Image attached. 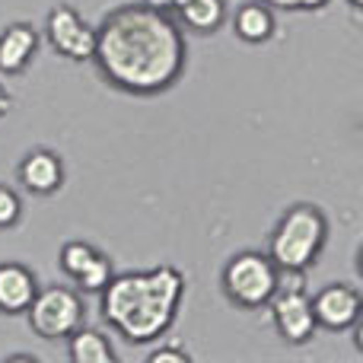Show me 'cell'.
<instances>
[{"label": "cell", "mask_w": 363, "mask_h": 363, "mask_svg": "<svg viewBox=\"0 0 363 363\" xmlns=\"http://www.w3.org/2000/svg\"><path fill=\"white\" fill-rule=\"evenodd\" d=\"M185 38L179 26L150 4L112 10L96 29L93 61L102 77L125 93L150 96L169 89L185 70Z\"/></svg>", "instance_id": "6da1fadb"}, {"label": "cell", "mask_w": 363, "mask_h": 363, "mask_svg": "<svg viewBox=\"0 0 363 363\" xmlns=\"http://www.w3.org/2000/svg\"><path fill=\"white\" fill-rule=\"evenodd\" d=\"M185 296V277L172 264L153 271H128L112 274L102 287V315L131 345H147L169 332L176 322L179 303Z\"/></svg>", "instance_id": "7a4b0ae2"}, {"label": "cell", "mask_w": 363, "mask_h": 363, "mask_svg": "<svg viewBox=\"0 0 363 363\" xmlns=\"http://www.w3.org/2000/svg\"><path fill=\"white\" fill-rule=\"evenodd\" d=\"M328 239V220L315 204H296L281 217L271 236V262L281 271H303L319 258Z\"/></svg>", "instance_id": "3957f363"}, {"label": "cell", "mask_w": 363, "mask_h": 363, "mask_svg": "<svg viewBox=\"0 0 363 363\" xmlns=\"http://www.w3.org/2000/svg\"><path fill=\"white\" fill-rule=\"evenodd\" d=\"M281 287V268L262 252H239L223 268V294L242 309H258L271 303Z\"/></svg>", "instance_id": "277c9868"}, {"label": "cell", "mask_w": 363, "mask_h": 363, "mask_svg": "<svg viewBox=\"0 0 363 363\" xmlns=\"http://www.w3.org/2000/svg\"><path fill=\"white\" fill-rule=\"evenodd\" d=\"M26 313H29V328L42 341L67 338L83 325V300L77 296V290L61 287V284L35 290Z\"/></svg>", "instance_id": "5b68a950"}, {"label": "cell", "mask_w": 363, "mask_h": 363, "mask_svg": "<svg viewBox=\"0 0 363 363\" xmlns=\"http://www.w3.org/2000/svg\"><path fill=\"white\" fill-rule=\"evenodd\" d=\"M48 42L70 61H89L96 51V29H89L74 6H55L48 13Z\"/></svg>", "instance_id": "8992f818"}, {"label": "cell", "mask_w": 363, "mask_h": 363, "mask_svg": "<svg viewBox=\"0 0 363 363\" xmlns=\"http://www.w3.org/2000/svg\"><path fill=\"white\" fill-rule=\"evenodd\" d=\"M360 309H363V300L357 287H351V284H328V287H322L313 296L315 325L332 328V332L351 328L360 319Z\"/></svg>", "instance_id": "52a82bcc"}, {"label": "cell", "mask_w": 363, "mask_h": 363, "mask_svg": "<svg viewBox=\"0 0 363 363\" xmlns=\"http://www.w3.org/2000/svg\"><path fill=\"white\" fill-rule=\"evenodd\" d=\"M274 300V325L284 341L290 345H303L315 335V315H313V300L303 294L300 287H290L284 294L271 296Z\"/></svg>", "instance_id": "ba28073f"}, {"label": "cell", "mask_w": 363, "mask_h": 363, "mask_svg": "<svg viewBox=\"0 0 363 363\" xmlns=\"http://www.w3.org/2000/svg\"><path fill=\"white\" fill-rule=\"evenodd\" d=\"M35 290H38L35 274L26 264H19V262L0 264V313H6V315L26 313Z\"/></svg>", "instance_id": "9c48e42d"}, {"label": "cell", "mask_w": 363, "mask_h": 363, "mask_svg": "<svg viewBox=\"0 0 363 363\" xmlns=\"http://www.w3.org/2000/svg\"><path fill=\"white\" fill-rule=\"evenodd\" d=\"M19 182L29 188L32 194H51L61 188L64 166L61 157L51 150H32L29 157L19 163Z\"/></svg>", "instance_id": "30bf717a"}, {"label": "cell", "mask_w": 363, "mask_h": 363, "mask_svg": "<svg viewBox=\"0 0 363 363\" xmlns=\"http://www.w3.org/2000/svg\"><path fill=\"white\" fill-rule=\"evenodd\" d=\"M38 48V35L32 26L26 23H13L0 32V70L4 74H19L26 70V64L32 61Z\"/></svg>", "instance_id": "8fae6325"}, {"label": "cell", "mask_w": 363, "mask_h": 363, "mask_svg": "<svg viewBox=\"0 0 363 363\" xmlns=\"http://www.w3.org/2000/svg\"><path fill=\"white\" fill-rule=\"evenodd\" d=\"M236 35L242 38V42H268L271 32H274V13L264 6V0H249V4H242L236 10Z\"/></svg>", "instance_id": "7c38bea8"}, {"label": "cell", "mask_w": 363, "mask_h": 363, "mask_svg": "<svg viewBox=\"0 0 363 363\" xmlns=\"http://www.w3.org/2000/svg\"><path fill=\"white\" fill-rule=\"evenodd\" d=\"M67 357L74 363H115V351L108 345V338L102 332H93V328H77V332L67 335Z\"/></svg>", "instance_id": "4fadbf2b"}, {"label": "cell", "mask_w": 363, "mask_h": 363, "mask_svg": "<svg viewBox=\"0 0 363 363\" xmlns=\"http://www.w3.org/2000/svg\"><path fill=\"white\" fill-rule=\"evenodd\" d=\"M179 13L188 29L207 35V32L220 29V23H223V16H226V4L223 0H185V4L179 6Z\"/></svg>", "instance_id": "5bb4252c"}, {"label": "cell", "mask_w": 363, "mask_h": 363, "mask_svg": "<svg viewBox=\"0 0 363 363\" xmlns=\"http://www.w3.org/2000/svg\"><path fill=\"white\" fill-rule=\"evenodd\" d=\"M74 281H77V287L86 290V294H102V287L112 281V262H108L102 252H96V255L83 264V271Z\"/></svg>", "instance_id": "9a60e30c"}, {"label": "cell", "mask_w": 363, "mask_h": 363, "mask_svg": "<svg viewBox=\"0 0 363 363\" xmlns=\"http://www.w3.org/2000/svg\"><path fill=\"white\" fill-rule=\"evenodd\" d=\"M93 255H96V249L89 242H80V239H74V242H64V249H61V268H64V274L77 277L83 271V264H86Z\"/></svg>", "instance_id": "2e32d148"}, {"label": "cell", "mask_w": 363, "mask_h": 363, "mask_svg": "<svg viewBox=\"0 0 363 363\" xmlns=\"http://www.w3.org/2000/svg\"><path fill=\"white\" fill-rule=\"evenodd\" d=\"M19 213H23V204H19L16 191L6 188V185H0V230H6V226L16 223Z\"/></svg>", "instance_id": "e0dca14e"}, {"label": "cell", "mask_w": 363, "mask_h": 363, "mask_svg": "<svg viewBox=\"0 0 363 363\" xmlns=\"http://www.w3.org/2000/svg\"><path fill=\"white\" fill-rule=\"evenodd\" d=\"M191 354L182 351V347H157V351L147 357V363H188Z\"/></svg>", "instance_id": "ac0fdd59"}, {"label": "cell", "mask_w": 363, "mask_h": 363, "mask_svg": "<svg viewBox=\"0 0 363 363\" xmlns=\"http://www.w3.org/2000/svg\"><path fill=\"white\" fill-rule=\"evenodd\" d=\"M150 6H157V10H179L185 0H147Z\"/></svg>", "instance_id": "d6986e66"}, {"label": "cell", "mask_w": 363, "mask_h": 363, "mask_svg": "<svg viewBox=\"0 0 363 363\" xmlns=\"http://www.w3.org/2000/svg\"><path fill=\"white\" fill-rule=\"evenodd\" d=\"M328 0H296V10H322Z\"/></svg>", "instance_id": "ffe728a7"}, {"label": "cell", "mask_w": 363, "mask_h": 363, "mask_svg": "<svg viewBox=\"0 0 363 363\" xmlns=\"http://www.w3.org/2000/svg\"><path fill=\"white\" fill-rule=\"evenodd\" d=\"M10 106H13V99L4 93V89H0V115H6V112H10Z\"/></svg>", "instance_id": "44dd1931"}, {"label": "cell", "mask_w": 363, "mask_h": 363, "mask_svg": "<svg viewBox=\"0 0 363 363\" xmlns=\"http://www.w3.org/2000/svg\"><path fill=\"white\" fill-rule=\"evenodd\" d=\"M271 6H281V10H296V0H268Z\"/></svg>", "instance_id": "7402d4cb"}, {"label": "cell", "mask_w": 363, "mask_h": 363, "mask_svg": "<svg viewBox=\"0 0 363 363\" xmlns=\"http://www.w3.org/2000/svg\"><path fill=\"white\" fill-rule=\"evenodd\" d=\"M347 4H351V6H360V4H363V0H347Z\"/></svg>", "instance_id": "603a6c76"}]
</instances>
